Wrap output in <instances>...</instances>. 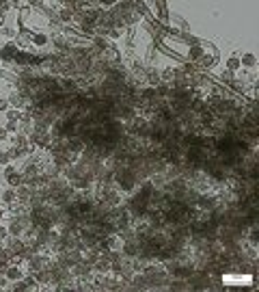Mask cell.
I'll list each match as a JSON object with an SVG mask.
<instances>
[{
    "label": "cell",
    "instance_id": "1",
    "mask_svg": "<svg viewBox=\"0 0 259 292\" xmlns=\"http://www.w3.org/2000/svg\"><path fill=\"white\" fill-rule=\"evenodd\" d=\"M240 63H244V65H248V67H251V65H255V54H244Z\"/></svg>",
    "mask_w": 259,
    "mask_h": 292
},
{
    "label": "cell",
    "instance_id": "2",
    "mask_svg": "<svg viewBox=\"0 0 259 292\" xmlns=\"http://www.w3.org/2000/svg\"><path fill=\"white\" fill-rule=\"evenodd\" d=\"M20 275H22L20 268H9V271H7V277H9V279H20Z\"/></svg>",
    "mask_w": 259,
    "mask_h": 292
},
{
    "label": "cell",
    "instance_id": "3",
    "mask_svg": "<svg viewBox=\"0 0 259 292\" xmlns=\"http://www.w3.org/2000/svg\"><path fill=\"white\" fill-rule=\"evenodd\" d=\"M227 65H229V69H238V67H240V61H238V59H235V56H231V59H229V63H227Z\"/></svg>",
    "mask_w": 259,
    "mask_h": 292
},
{
    "label": "cell",
    "instance_id": "4",
    "mask_svg": "<svg viewBox=\"0 0 259 292\" xmlns=\"http://www.w3.org/2000/svg\"><path fill=\"white\" fill-rule=\"evenodd\" d=\"M35 41H37L39 46H43V43L48 41V37H46V35H37V37H35Z\"/></svg>",
    "mask_w": 259,
    "mask_h": 292
},
{
    "label": "cell",
    "instance_id": "5",
    "mask_svg": "<svg viewBox=\"0 0 259 292\" xmlns=\"http://www.w3.org/2000/svg\"><path fill=\"white\" fill-rule=\"evenodd\" d=\"M13 197H15V193H13V191H7V193H5V199H7V201H13Z\"/></svg>",
    "mask_w": 259,
    "mask_h": 292
},
{
    "label": "cell",
    "instance_id": "6",
    "mask_svg": "<svg viewBox=\"0 0 259 292\" xmlns=\"http://www.w3.org/2000/svg\"><path fill=\"white\" fill-rule=\"evenodd\" d=\"M7 160H9V156L7 154H0V162H7Z\"/></svg>",
    "mask_w": 259,
    "mask_h": 292
},
{
    "label": "cell",
    "instance_id": "7",
    "mask_svg": "<svg viewBox=\"0 0 259 292\" xmlns=\"http://www.w3.org/2000/svg\"><path fill=\"white\" fill-rule=\"evenodd\" d=\"M5 236H7V229H5V227H0V238H5Z\"/></svg>",
    "mask_w": 259,
    "mask_h": 292
},
{
    "label": "cell",
    "instance_id": "8",
    "mask_svg": "<svg viewBox=\"0 0 259 292\" xmlns=\"http://www.w3.org/2000/svg\"><path fill=\"white\" fill-rule=\"evenodd\" d=\"M0 108H7V100H0Z\"/></svg>",
    "mask_w": 259,
    "mask_h": 292
},
{
    "label": "cell",
    "instance_id": "9",
    "mask_svg": "<svg viewBox=\"0 0 259 292\" xmlns=\"http://www.w3.org/2000/svg\"><path fill=\"white\" fill-rule=\"evenodd\" d=\"M0 217H2V214H0Z\"/></svg>",
    "mask_w": 259,
    "mask_h": 292
}]
</instances>
